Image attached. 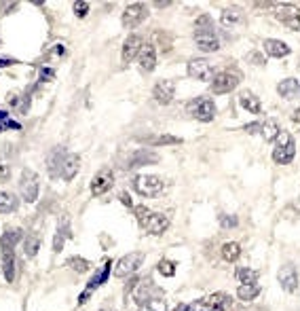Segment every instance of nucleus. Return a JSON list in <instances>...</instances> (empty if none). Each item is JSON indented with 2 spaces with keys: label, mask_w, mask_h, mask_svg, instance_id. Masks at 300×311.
<instances>
[{
  "label": "nucleus",
  "mask_w": 300,
  "mask_h": 311,
  "mask_svg": "<svg viewBox=\"0 0 300 311\" xmlns=\"http://www.w3.org/2000/svg\"><path fill=\"white\" fill-rule=\"evenodd\" d=\"M134 212H136L140 224L150 235H163L167 229H169V218H167L165 214L150 212L148 208H144V206H134Z\"/></svg>",
  "instance_id": "1"
},
{
  "label": "nucleus",
  "mask_w": 300,
  "mask_h": 311,
  "mask_svg": "<svg viewBox=\"0 0 300 311\" xmlns=\"http://www.w3.org/2000/svg\"><path fill=\"white\" fill-rule=\"evenodd\" d=\"M134 190L142 197H159L165 190V182L154 174H138L134 178Z\"/></svg>",
  "instance_id": "2"
},
{
  "label": "nucleus",
  "mask_w": 300,
  "mask_h": 311,
  "mask_svg": "<svg viewBox=\"0 0 300 311\" xmlns=\"http://www.w3.org/2000/svg\"><path fill=\"white\" fill-rule=\"evenodd\" d=\"M186 110L193 119H197V121L211 123L213 116H216V104H213L211 98H207V95H199V98L190 100L186 104Z\"/></svg>",
  "instance_id": "3"
},
{
  "label": "nucleus",
  "mask_w": 300,
  "mask_h": 311,
  "mask_svg": "<svg viewBox=\"0 0 300 311\" xmlns=\"http://www.w3.org/2000/svg\"><path fill=\"white\" fill-rule=\"evenodd\" d=\"M294 154H296V142L292 134L290 131H281L277 138V144H275V150H273V161L277 165H287V163H292Z\"/></svg>",
  "instance_id": "4"
},
{
  "label": "nucleus",
  "mask_w": 300,
  "mask_h": 311,
  "mask_svg": "<svg viewBox=\"0 0 300 311\" xmlns=\"http://www.w3.org/2000/svg\"><path fill=\"white\" fill-rule=\"evenodd\" d=\"M19 193H21L23 201H28V203H34L36 199H38L40 178H38L36 172H32L30 167H26V170L21 172V176H19Z\"/></svg>",
  "instance_id": "5"
},
{
  "label": "nucleus",
  "mask_w": 300,
  "mask_h": 311,
  "mask_svg": "<svg viewBox=\"0 0 300 311\" xmlns=\"http://www.w3.org/2000/svg\"><path fill=\"white\" fill-rule=\"evenodd\" d=\"M144 262V252H129L123 258H118V262L114 265V275L116 278H129L134 275Z\"/></svg>",
  "instance_id": "6"
},
{
  "label": "nucleus",
  "mask_w": 300,
  "mask_h": 311,
  "mask_svg": "<svg viewBox=\"0 0 300 311\" xmlns=\"http://www.w3.org/2000/svg\"><path fill=\"white\" fill-rule=\"evenodd\" d=\"M239 83H241V76H239L237 72H226V70H222V72H216V76L211 81V93L224 95V93L233 91Z\"/></svg>",
  "instance_id": "7"
},
{
  "label": "nucleus",
  "mask_w": 300,
  "mask_h": 311,
  "mask_svg": "<svg viewBox=\"0 0 300 311\" xmlns=\"http://www.w3.org/2000/svg\"><path fill=\"white\" fill-rule=\"evenodd\" d=\"M68 150L66 146H53L49 152H47V170H49V176L51 178H62V167H64V161L68 157Z\"/></svg>",
  "instance_id": "8"
},
{
  "label": "nucleus",
  "mask_w": 300,
  "mask_h": 311,
  "mask_svg": "<svg viewBox=\"0 0 300 311\" xmlns=\"http://www.w3.org/2000/svg\"><path fill=\"white\" fill-rule=\"evenodd\" d=\"M148 17V7L144 3H134L129 5L125 11H123V26L125 28H138L140 23Z\"/></svg>",
  "instance_id": "9"
},
{
  "label": "nucleus",
  "mask_w": 300,
  "mask_h": 311,
  "mask_svg": "<svg viewBox=\"0 0 300 311\" xmlns=\"http://www.w3.org/2000/svg\"><path fill=\"white\" fill-rule=\"evenodd\" d=\"M186 70H188V74L193 79H197V81H213V76H216L211 64L207 62V59H203V57L190 59V62L186 64Z\"/></svg>",
  "instance_id": "10"
},
{
  "label": "nucleus",
  "mask_w": 300,
  "mask_h": 311,
  "mask_svg": "<svg viewBox=\"0 0 300 311\" xmlns=\"http://www.w3.org/2000/svg\"><path fill=\"white\" fill-rule=\"evenodd\" d=\"M112 184H114V174H112V170L104 167V170H100L98 174L93 176V180H91V195L100 197V195L108 193V190L112 188Z\"/></svg>",
  "instance_id": "11"
},
{
  "label": "nucleus",
  "mask_w": 300,
  "mask_h": 311,
  "mask_svg": "<svg viewBox=\"0 0 300 311\" xmlns=\"http://www.w3.org/2000/svg\"><path fill=\"white\" fill-rule=\"evenodd\" d=\"M110 269H112V262H110V260H106V265H102V269H100L98 273H93V278H91L89 284L85 286V292H82V294L78 296V303H80V305L85 303L87 298L93 294V290L98 288V286H102L108 278H110Z\"/></svg>",
  "instance_id": "12"
},
{
  "label": "nucleus",
  "mask_w": 300,
  "mask_h": 311,
  "mask_svg": "<svg viewBox=\"0 0 300 311\" xmlns=\"http://www.w3.org/2000/svg\"><path fill=\"white\" fill-rule=\"evenodd\" d=\"M195 45L203 53H213L220 49V38L213 30H197L195 32Z\"/></svg>",
  "instance_id": "13"
},
{
  "label": "nucleus",
  "mask_w": 300,
  "mask_h": 311,
  "mask_svg": "<svg viewBox=\"0 0 300 311\" xmlns=\"http://www.w3.org/2000/svg\"><path fill=\"white\" fill-rule=\"evenodd\" d=\"M152 95H154V100H157L161 106H167L174 100V95H176V83L169 81V79L157 81V83H154V87H152Z\"/></svg>",
  "instance_id": "14"
},
{
  "label": "nucleus",
  "mask_w": 300,
  "mask_h": 311,
  "mask_svg": "<svg viewBox=\"0 0 300 311\" xmlns=\"http://www.w3.org/2000/svg\"><path fill=\"white\" fill-rule=\"evenodd\" d=\"M144 38L140 36V34H131V36H127V41L123 43V53H121V57H123V62H134V59H138L140 57V53H142V49H144Z\"/></svg>",
  "instance_id": "15"
},
{
  "label": "nucleus",
  "mask_w": 300,
  "mask_h": 311,
  "mask_svg": "<svg viewBox=\"0 0 300 311\" xmlns=\"http://www.w3.org/2000/svg\"><path fill=\"white\" fill-rule=\"evenodd\" d=\"M277 280H279L281 288H283L285 292L292 294V292L298 290V273H296L294 265H283V267L279 269V273H277Z\"/></svg>",
  "instance_id": "16"
},
{
  "label": "nucleus",
  "mask_w": 300,
  "mask_h": 311,
  "mask_svg": "<svg viewBox=\"0 0 300 311\" xmlns=\"http://www.w3.org/2000/svg\"><path fill=\"white\" fill-rule=\"evenodd\" d=\"M72 237V229H70V218L64 216L59 218V224H57V231H55V239H53V252H62L64 250V244L66 239Z\"/></svg>",
  "instance_id": "17"
},
{
  "label": "nucleus",
  "mask_w": 300,
  "mask_h": 311,
  "mask_svg": "<svg viewBox=\"0 0 300 311\" xmlns=\"http://www.w3.org/2000/svg\"><path fill=\"white\" fill-rule=\"evenodd\" d=\"M23 237L21 229H7L0 239V250H3V256L7 254H15V246L19 244V239Z\"/></svg>",
  "instance_id": "18"
},
{
  "label": "nucleus",
  "mask_w": 300,
  "mask_h": 311,
  "mask_svg": "<svg viewBox=\"0 0 300 311\" xmlns=\"http://www.w3.org/2000/svg\"><path fill=\"white\" fill-rule=\"evenodd\" d=\"M138 62H140V68L144 70V72H152V70H154V66H157V49H154L152 43L144 45Z\"/></svg>",
  "instance_id": "19"
},
{
  "label": "nucleus",
  "mask_w": 300,
  "mask_h": 311,
  "mask_svg": "<svg viewBox=\"0 0 300 311\" xmlns=\"http://www.w3.org/2000/svg\"><path fill=\"white\" fill-rule=\"evenodd\" d=\"M277 17H279V21L283 23V26L300 32V9H296V7H283L277 13Z\"/></svg>",
  "instance_id": "20"
},
{
  "label": "nucleus",
  "mask_w": 300,
  "mask_h": 311,
  "mask_svg": "<svg viewBox=\"0 0 300 311\" xmlns=\"http://www.w3.org/2000/svg\"><path fill=\"white\" fill-rule=\"evenodd\" d=\"M262 47H265V53L269 57H285L290 55V47H287L283 41H277V38H267L265 43H262Z\"/></svg>",
  "instance_id": "21"
},
{
  "label": "nucleus",
  "mask_w": 300,
  "mask_h": 311,
  "mask_svg": "<svg viewBox=\"0 0 300 311\" xmlns=\"http://www.w3.org/2000/svg\"><path fill=\"white\" fill-rule=\"evenodd\" d=\"M159 157L152 150H136L129 154V167H142V165H152L157 163Z\"/></svg>",
  "instance_id": "22"
},
{
  "label": "nucleus",
  "mask_w": 300,
  "mask_h": 311,
  "mask_svg": "<svg viewBox=\"0 0 300 311\" xmlns=\"http://www.w3.org/2000/svg\"><path fill=\"white\" fill-rule=\"evenodd\" d=\"M277 93L285 100H294L296 95H300V81L298 79H283L277 85Z\"/></svg>",
  "instance_id": "23"
},
{
  "label": "nucleus",
  "mask_w": 300,
  "mask_h": 311,
  "mask_svg": "<svg viewBox=\"0 0 300 311\" xmlns=\"http://www.w3.org/2000/svg\"><path fill=\"white\" fill-rule=\"evenodd\" d=\"M78 170H80V157L74 154V152H70L66 157V161H64V167H62V178L70 182L72 178L78 174Z\"/></svg>",
  "instance_id": "24"
},
{
  "label": "nucleus",
  "mask_w": 300,
  "mask_h": 311,
  "mask_svg": "<svg viewBox=\"0 0 300 311\" xmlns=\"http://www.w3.org/2000/svg\"><path fill=\"white\" fill-rule=\"evenodd\" d=\"M220 21H222V26H226V28L239 26V23L243 21V11L239 9V7H229V9H224L222 15H220Z\"/></svg>",
  "instance_id": "25"
},
{
  "label": "nucleus",
  "mask_w": 300,
  "mask_h": 311,
  "mask_svg": "<svg viewBox=\"0 0 300 311\" xmlns=\"http://www.w3.org/2000/svg\"><path fill=\"white\" fill-rule=\"evenodd\" d=\"M239 104H241L245 110H249L251 114H260L262 112V104L251 91H243L241 95H239Z\"/></svg>",
  "instance_id": "26"
},
{
  "label": "nucleus",
  "mask_w": 300,
  "mask_h": 311,
  "mask_svg": "<svg viewBox=\"0 0 300 311\" xmlns=\"http://www.w3.org/2000/svg\"><path fill=\"white\" fill-rule=\"evenodd\" d=\"M19 208V199L9 193V190H0V214H11Z\"/></svg>",
  "instance_id": "27"
},
{
  "label": "nucleus",
  "mask_w": 300,
  "mask_h": 311,
  "mask_svg": "<svg viewBox=\"0 0 300 311\" xmlns=\"http://www.w3.org/2000/svg\"><path fill=\"white\" fill-rule=\"evenodd\" d=\"M42 246V239L38 233H30L26 239H23V252H26V256L34 258L36 254H38V250Z\"/></svg>",
  "instance_id": "28"
},
{
  "label": "nucleus",
  "mask_w": 300,
  "mask_h": 311,
  "mask_svg": "<svg viewBox=\"0 0 300 311\" xmlns=\"http://www.w3.org/2000/svg\"><path fill=\"white\" fill-rule=\"evenodd\" d=\"M3 273H5V280H7L9 284L15 282V275H17V260H15V254L3 256Z\"/></svg>",
  "instance_id": "29"
},
{
  "label": "nucleus",
  "mask_w": 300,
  "mask_h": 311,
  "mask_svg": "<svg viewBox=\"0 0 300 311\" xmlns=\"http://www.w3.org/2000/svg\"><path fill=\"white\" fill-rule=\"evenodd\" d=\"M260 294V286L258 284H243L237 288V296L241 298V301H254V298Z\"/></svg>",
  "instance_id": "30"
},
{
  "label": "nucleus",
  "mask_w": 300,
  "mask_h": 311,
  "mask_svg": "<svg viewBox=\"0 0 300 311\" xmlns=\"http://www.w3.org/2000/svg\"><path fill=\"white\" fill-rule=\"evenodd\" d=\"M150 290H154V288H152V284H150V282H144V284H140L138 288H136V292H134V298H136V301H138L140 305L148 303L150 298H154V294H152Z\"/></svg>",
  "instance_id": "31"
},
{
  "label": "nucleus",
  "mask_w": 300,
  "mask_h": 311,
  "mask_svg": "<svg viewBox=\"0 0 300 311\" xmlns=\"http://www.w3.org/2000/svg\"><path fill=\"white\" fill-rule=\"evenodd\" d=\"M279 134H281V129H279V125L275 123V121H267V123H262V127H260V136L265 138L267 142L277 140Z\"/></svg>",
  "instance_id": "32"
},
{
  "label": "nucleus",
  "mask_w": 300,
  "mask_h": 311,
  "mask_svg": "<svg viewBox=\"0 0 300 311\" xmlns=\"http://www.w3.org/2000/svg\"><path fill=\"white\" fill-rule=\"evenodd\" d=\"M220 254H222L224 260L233 262V260H237L239 256H241V246H239L237 242H229V244H224V246H222Z\"/></svg>",
  "instance_id": "33"
},
{
  "label": "nucleus",
  "mask_w": 300,
  "mask_h": 311,
  "mask_svg": "<svg viewBox=\"0 0 300 311\" xmlns=\"http://www.w3.org/2000/svg\"><path fill=\"white\" fill-rule=\"evenodd\" d=\"M68 267L72 269V271H74V273H87L89 271V260L87 258H82V256H70L68 258Z\"/></svg>",
  "instance_id": "34"
},
{
  "label": "nucleus",
  "mask_w": 300,
  "mask_h": 311,
  "mask_svg": "<svg viewBox=\"0 0 300 311\" xmlns=\"http://www.w3.org/2000/svg\"><path fill=\"white\" fill-rule=\"evenodd\" d=\"M235 275H237V280L241 282V286L243 284H256V280H258V273L249 267H239Z\"/></svg>",
  "instance_id": "35"
},
{
  "label": "nucleus",
  "mask_w": 300,
  "mask_h": 311,
  "mask_svg": "<svg viewBox=\"0 0 300 311\" xmlns=\"http://www.w3.org/2000/svg\"><path fill=\"white\" fill-rule=\"evenodd\" d=\"M140 311H167V303L163 301V298H150L148 303H144L142 307H140Z\"/></svg>",
  "instance_id": "36"
},
{
  "label": "nucleus",
  "mask_w": 300,
  "mask_h": 311,
  "mask_svg": "<svg viewBox=\"0 0 300 311\" xmlns=\"http://www.w3.org/2000/svg\"><path fill=\"white\" fill-rule=\"evenodd\" d=\"M146 142L152 146H163V144H178V142H182V140L176 138V136H157V138H150Z\"/></svg>",
  "instance_id": "37"
},
{
  "label": "nucleus",
  "mask_w": 300,
  "mask_h": 311,
  "mask_svg": "<svg viewBox=\"0 0 300 311\" xmlns=\"http://www.w3.org/2000/svg\"><path fill=\"white\" fill-rule=\"evenodd\" d=\"M159 273L165 275V278H172V275L176 273V262L169 260V258H163V260L159 262Z\"/></svg>",
  "instance_id": "38"
},
{
  "label": "nucleus",
  "mask_w": 300,
  "mask_h": 311,
  "mask_svg": "<svg viewBox=\"0 0 300 311\" xmlns=\"http://www.w3.org/2000/svg\"><path fill=\"white\" fill-rule=\"evenodd\" d=\"M239 224V218L235 214H220V226L222 229H235Z\"/></svg>",
  "instance_id": "39"
},
{
  "label": "nucleus",
  "mask_w": 300,
  "mask_h": 311,
  "mask_svg": "<svg viewBox=\"0 0 300 311\" xmlns=\"http://www.w3.org/2000/svg\"><path fill=\"white\" fill-rule=\"evenodd\" d=\"M195 28H197V30H213L211 17H209V15H201V17H197V21H195Z\"/></svg>",
  "instance_id": "40"
},
{
  "label": "nucleus",
  "mask_w": 300,
  "mask_h": 311,
  "mask_svg": "<svg viewBox=\"0 0 300 311\" xmlns=\"http://www.w3.org/2000/svg\"><path fill=\"white\" fill-rule=\"evenodd\" d=\"M245 59H247L249 64H256V66H262V64L267 62V59H265V53H260V51H249V53L245 55Z\"/></svg>",
  "instance_id": "41"
},
{
  "label": "nucleus",
  "mask_w": 300,
  "mask_h": 311,
  "mask_svg": "<svg viewBox=\"0 0 300 311\" xmlns=\"http://www.w3.org/2000/svg\"><path fill=\"white\" fill-rule=\"evenodd\" d=\"M74 13H76L78 19H82L89 13V3H85V0H78V3H74Z\"/></svg>",
  "instance_id": "42"
},
{
  "label": "nucleus",
  "mask_w": 300,
  "mask_h": 311,
  "mask_svg": "<svg viewBox=\"0 0 300 311\" xmlns=\"http://www.w3.org/2000/svg\"><path fill=\"white\" fill-rule=\"evenodd\" d=\"M30 102H32V91H28V93L21 98V106H19V110H21L23 114H26V112L30 110Z\"/></svg>",
  "instance_id": "43"
},
{
  "label": "nucleus",
  "mask_w": 300,
  "mask_h": 311,
  "mask_svg": "<svg viewBox=\"0 0 300 311\" xmlns=\"http://www.w3.org/2000/svg\"><path fill=\"white\" fill-rule=\"evenodd\" d=\"M55 76V70L51 68H42V72H40V81H51Z\"/></svg>",
  "instance_id": "44"
},
{
  "label": "nucleus",
  "mask_w": 300,
  "mask_h": 311,
  "mask_svg": "<svg viewBox=\"0 0 300 311\" xmlns=\"http://www.w3.org/2000/svg\"><path fill=\"white\" fill-rule=\"evenodd\" d=\"M13 64H17V59H13V57H0V68H3V66H13Z\"/></svg>",
  "instance_id": "45"
},
{
  "label": "nucleus",
  "mask_w": 300,
  "mask_h": 311,
  "mask_svg": "<svg viewBox=\"0 0 300 311\" xmlns=\"http://www.w3.org/2000/svg\"><path fill=\"white\" fill-rule=\"evenodd\" d=\"M260 127H262V123H251V125L245 127V131H249V134H258Z\"/></svg>",
  "instance_id": "46"
},
{
  "label": "nucleus",
  "mask_w": 300,
  "mask_h": 311,
  "mask_svg": "<svg viewBox=\"0 0 300 311\" xmlns=\"http://www.w3.org/2000/svg\"><path fill=\"white\" fill-rule=\"evenodd\" d=\"M17 7V3H11V5H3L0 3V11H5V13H9V11H13Z\"/></svg>",
  "instance_id": "47"
},
{
  "label": "nucleus",
  "mask_w": 300,
  "mask_h": 311,
  "mask_svg": "<svg viewBox=\"0 0 300 311\" xmlns=\"http://www.w3.org/2000/svg\"><path fill=\"white\" fill-rule=\"evenodd\" d=\"M121 201H125L129 208H134V203H131V199H129V195H127V193H121Z\"/></svg>",
  "instance_id": "48"
},
{
  "label": "nucleus",
  "mask_w": 300,
  "mask_h": 311,
  "mask_svg": "<svg viewBox=\"0 0 300 311\" xmlns=\"http://www.w3.org/2000/svg\"><path fill=\"white\" fill-rule=\"evenodd\" d=\"M292 121H294V123H300V108H296V110L292 112Z\"/></svg>",
  "instance_id": "49"
},
{
  "label": "nucleus",
  "mask_w": 300,
  "mask_h": 311,
  "mask_svg": "<svg viewBox=\"0 0 300 311\" xmlns=\"http://www.w3.org/2000/svg\"><path fill=\"white\" fill-rule=\"evenodd\" d=\"M174 311H193V307H190V305H178Z\"/></svg>",
  "instance_id": "50"
},
{
  "label": "nucleus",
  "mask_w": 300,
  "mask_h": 311,
  "mask_svg": "<svg viewBox=\"0 0 300 311\" xmlns=\"http://www.w3.org/2000/svg\"><path fill=\"white\" fill-rule=\"evenodd\" d=\"M0 119H5V121H9V119H7V112H5V110H0Z\"/></svg>",
  "instance_id": "51"
},
{
  "label": "nucleus",
  "mask_w": 300,
  "mask_h": 311,
  "mask_svg": "<svg viewBox=\"0 0 300 311\" xmlns=\"http://www.w3.org/2000/svg\"><path fill=\"white\" fill-rule=\"evenodd\" d=\"M98 311H114L112 307H102V309H98Z\"/></svg>",
  "instance_id": "52"
},
{
  "label": "nucleus",
  "mask_w": 300,
  "mask_h": 311,
  "mask_svg": "<svg viewBox=\"0 0 300 311\" xmlns=\"http://www.w3.org/2000/svg\"><path fill=\"white\" fill-rule=\"evenodd\" d=\"M0 43H3V38H0Z\"/></svg>",
  "instance_id": "53"
}]
</instances>
